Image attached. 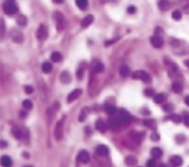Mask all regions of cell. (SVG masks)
I'll return each mask as SVG.
<instances>
[{"mask_svg": "<svg viewBox=\"0 0 189 167\" xmlns=\"http://www.w3.org/2000/svg\"><path fill=\"white\" fill-rule=\"evenodd\" d=\"M12 134H13V136H14L17 140H22V139L25 137V135H26V134L23 135L22 130H21L20 127H13V128H12Z\"/></svg>", "mask_w": 189, "mask_h": 167, "instance_id": "17", "label": "cell"}, {"mask_svg": "<svg viewBox=\"0 0 189 167\" xmlns=\"http://www.w3.org/2000/svg\"><path fill=\"white\" fill-rule=\"evenodd\" d=\"M83 74H84V65L82 64L79 66V69H78V71H76V78H78L79 81H82V79H83Z\"/></svg>", "mask_w": 189, "mask_h": 167, "instance_id": "33", "label": "cell"}, {"mask_svg": "<svg viewBox=\"0 0 189 167\" xmlns=\"http://www.w3.org/2000/svg\"><path fill=\"white\" fill-rule=\"evenodd\" d=\"M91 23H93V16H92V14H88V16H85L84 18L82 20V23H80V25H82L83 29H87Z\"/></svg>", "mask_w": 189, "mask_h": 167, "instance_id": "15", "label": "cell"}, {"mask_svg": "<svg viewBox=\"0 0 189 167\" xmlns=\"http://www.w3.org/2000/svg\"><path fill=\"white\" fill-rule=\"evenodd\" d=\"M144 125L147 126L148 128H150V130H154V128H156V120H154V119H145Z\"/></svg>", "mask_w": 189, "mask_h": 167, "instance_id": "32", "label": "cell"}, {"mask_svg": "<svg viewBox=\"0 0 189 167\" xmlns=\"http://www.w3.org/2000/svg\"><path fill=\"white\" fill-rule=\"evenodd\" d=\"M182 12H180V11H174L172 12V18L174 20H176V21H179V20H182Z\"/></svg>", "mask_w": 189, "mask_h": 167, "instance_id": "34", "label": "cell"}, {"mask_svg": "<svg viewBox=\"0 0 189 167\" xmlns=\"http://www.w3.org/2000/svg\"><path fill=\"white\" fill-rule=\"evenodd\" d=\"M126 163H127V166L133 167V166L137 165V158H136L135 155H127V158H126Z\"/></svg>", "mask_w": 189, "mask_h": 167, "instance_id": "23", "label": "cell"}, {"mask_svg": "<svg viewBox=\"0 0 189 167\" xmlns=\"http://www.w3.org/2000/svg\"><path fill=\"white\" fill-rule=\"evenodd\" d=\"M60 81H61L62 83H65V84H69L71 82V75L69 74V71H62L61 75H60Z\"/></svg>", "mask_w": 189, "mask_h": 167, "instance_id": "19", "label": "cell"}, {"mask_svg": "<svg viewBox=\"0 0 189 167\" xmlns=\"http://www.w3.org/2000/svg\"><path fill=\"white\" fill-rule=\"evenodd\" d=\"M153 99H154V102L156 104H163L166 100V96H165V93H157Z\"/></svg>", "mask_w": 189, "mask_h": 167, "instance_id": "28", "label": "cell"}, {"mask_svg": "<svg viewBox=\"0 0 189 167\" xmlns=\"http://www.w3.org/2000/svg\"><path fill=\"white\" fill-rule=\"evenodd\" d=\"M150 154H152V157L154 158V160H158V158H161L163 155V152L159 148H153L150 150Z\"/></svg>", "mask_w": 189, "mask_h": 167, "instance_id": "22", "label": "cell"}, {"mask_svg": "<svg viewBox=\"0 0 189 167\" xmlns=\"http://www.w3.org/2000/svg\"><path fill=\"white\" fill-rule=\"evenodd\" d=\"M119 74H121V76H123V78L128 76L130 75V67H128L127 65H122L121 69H119Z\"/></svg>", "mask_w": 189, "mask_h": 167, "instance_id": "27", "label": "cell"}, {"mask_svg": "<svg viewBox=\"0 0 189 167\" xmlns=\"http://www.w3.org/2000/svg\"><path fill=\"white\" fill-rule=\"evenodd\" d=\"M131 137L133 139V141L135 143H137V144H140L141 143V140H143V137H144V134L143 132H131Z\"/></svg>", "mask_w": 189, "mask_h": 167, "instance_id": "20", "label": "cell"}, {"mask_svg": "<svg viewBox=\"0 0 189 167\" xmlns=\"http://www.w3.org/2000/svg\"><path fill=\"white\" fill-rule=\"evenodd\" d=\"M158 165L156 163V160L154 158H152V160H149L148 162H147V167H157Z\"/></svg>", "mask_w": 189, "mask_h": 167, "instance_id": "37", "label": "cell"}, {"mask_svg": "<svg viewBox=\"0 0 189 167\" xmlns=\"http://www.w3.org/2000/svg\"><path fill=\"white\" fill-rule=\"evenodd\" d=\"M150 43H152V46L154 48H162L163 47V39H162V37H159V35H153V37L150 38Z\"/></svg>", "mask_w": 189, "mask_h": 167, "instance_id": "9", "label": "cell"}, {"mask_svg": "<svg viewBox=\"0 0 189 167\" xmlns=\"http://www.w3.org/2000/svg\"><path fill=\"white\" fill-rule=\"evenodd\" d=\"M96 130L99 131V132L104 134L105 131L108 130V123L104 119H97V122H96Z\"/></svg>", "mask_w": 189, "mask_h": 167, "instance_id": "11", "label": "cell"}, {"mask_svg": "<svg viewBox=\"0 0 189 167\" xmlns=\"http://www.w3.org/2000/svg\"><path fill=\"white\" fill-rule=\"evenodd\" d=\"M76 158H78V162H80V163H88L90 160H91L90 153L87 150H80L78 153V157H76Z\"/></svg>", "mask_w": 189, "mask_h": 167, "instance_id": "10", "label": "cell"}, {"mask_svg": "<svg viewBox=\"0 0 189 167\" xmlns=\"http://www.w3.org/2000/svg\"><path fill=\"white\" fill-rule=\"evenodd\" d=\"M23 167H32V166H23Z\"/></svg>", "mask_w": 189, "mask_h": 167, "instance_id": "55", "label": "cell"}, {"mask_svg": "<svg viewBox=\"0 0 189 167\" xmlns=\"http://www.w3.org/2000/svg\"><path fill=\"white\" fill-rule=\"evenodd\" d=\"M184 64H185V65L189 67V60H185V62H184Z\"/></svg>", "mask_w": 189, "mask_h": 167, "instance_id": "53", "label": "cell"}, {"mask_svg": "<svg viewBox=\"0 0 189 167\" xmlns=\"http://www.w3.org/2000/svg\"><path fill=\"white\" fill-rule=\"evenodd\" d=\"M172 91L174 92H176V93H180L183 91V86H182V83L180 82H174L172 83Z\"/></svg>", "mask_w": 189, "mask_h": 167, "instance_id": "31", "label": "cell"}, {"mask_svg": "<svg viewBox=\"0 0 189 167\" xmlns=\"http://www.w3.org/2000/svg\"><path fill=\"white\" fill-rule=\"evenodd\" d=\"M64 2V0H53V3H56V4H61Z\"/></svg>", "mask_w": 189, "mask_h": 167, "instance_id": "51", "label": "cell"}, {"mask_svg": "<svg viewBox=\"0 0 189 167\" xmlns=\"http://www.w3.org/2000/svg\"><path fill=\"white\" fill-rule=\"evenodd\" d=\"M11 38L14 43H22L23 42V35L20 30H17V29H12L11 30Z\"/></svg>", "mask_w": 189, "mask_h": 167, "instance_id": "8", "label": "cell"}, {"mask_svg": "<svg viewBox=\"0 0 189 167\" xmlns=\"http://www.w3.org/2000/svg\"><path fill=\"white\" fill-rule=\"evenodd\" d=\"M168 119H171V120L175 122V123H180V122L183 120V119H182V117H180V115H175V114H174V115H170V117H168Z\"/></svg>", "mask_w": 189, "mask_h": 167, "instance_id": "35", "label": "cell"}, {"mask_svg": "<svg viewBox=\"0 0 189 167\" xmlns=\"http://www.w3.org/2000/svg\"><path fill=\"white\" fill-rule=\"evenodd\" d=\"M157 167H167V166H166V165H158Z\"/></svg>", "mask_w": 189, "mask_h": 167, "instance_id": "54", "label": "cell"}, {"mask_svg": "<svg viewBox=\"0 0 189 167\" xmlns=\"http://www.w3.org/2000/svg\"><path fill=\"white\" fill-rule=\"evenodd\" d=\"M105 111H106V114H109V115H114L115 113H118V110H117V108L114 106V105H106Z\"/></svg>", "mask_w": 189, "mask_h": 167, "instance_id": "29", "label": "cell"}, {"mask_svg": "<svg viewBox=\"0 0 189 167\" xmlns=\"http://www.w3.org/2000/svg\"><path fill=\"white\" fill-rule=\"evenodd\" d=\"M85 117H87V115H85V111H82V113H80V115H79V120H80V122H83V120L85 119Z\"/></svg>", "mask_w": 189, "mask_h": 167, "instance_id": "45", "label": "cell"}, {"mask_svg": "<svg viewBox=\"0 0 189 167\" xmlns=\"http://www.w3.org/2000/svg\"><path fill=\"white\" fill-rule=\"evenodd\" d=\"M7 141H5V140H2V141H0V148H2V149H4V148H7Z\"/></svg>", "mask_w": 189, "mask_h": 167, "instance_id": "47", "label": "cell"}, {"mask_svg": "<svg viewBox=\"0 0 189 167\" xmlns=\"http://www.w3.org/2000/svg\"><path fill=\"white\" fill-rule=\"evenodd\" d=\"M144 95L147 96V97H152V96L154 95V91H153L152 88H147V90L144 91Z\"/></svg>", "mask_w": 189, "mask_h": 167, "instance_id": "38", "label": "cell"}, {"mask_svg": "<svg viewBox=\"0 0 189 167\" xmlns=\"http://www.w3.org/2000/svg\"><path fill=\"white\" fill-rule=\"evenodd\" d=\"M3 11L8 16H14L16 13H18V5H17L16 0H7V2H4Z\"/></svg>", "mask_w": 189, "mask_h": 167, "instance_id": "1", "label": "cell"}, {"mask_svg": "<svg viewBox=\"0 0 189 167\" xmlns=\"http://www.w3.org/2000/svg\"><path fill=\"white\" fill-rule=\"evenodd\" d=\"M163 109H165L166 111H171V110L174 109V106H172V105H165V106H163Z\"/></svg>", "mask_w": 189, "mask_h": 167, "instance_id": "44", "label": "cell"}, {"mask_svg": "<svg viewBox=\"0 0 189 167\" xmlns=\"http://www.w3.org/2000/svg\"><path fill=\"white\" fill-rule=\"evenodd\" d=\"M36 38H38V40H40V42L46 40V39L48 38V27H47L46 25H40L39 27H38Z\"/></svg>", "mask_w": 189, "mask_h": 167, "instance_id": "5", "label": "cell"}, {"mask_svg": "<svg viewBox=\"0 0 189 167\" xmlns=\"http://www.w3.org/2000/svg\"><path fill=\"white\" fill-rule=\"evenodd\" d=\"M132 78L133 79H140V81H143L144 83H150L152 82V76L149 75V73L143 71V70H137V71H135L132 74Z\"/></svg>", "mask_w": 189, "mask_h": 167, "instance_id": "3", "label": "cell"}, {"mask_svg": "<svg viewBox=\"0 0 189 167\" xmlns=\"http://www.w3.org/2000/svg\"><path fill=\"white\" fill-rule=\"evenodd\" d=\"M136 11H137V9H136V7H133V5H130V7L127 8V12L130 13V14H135V13H136Z\"/></svg>", "mask_w": 189, "mask_h": 167, "instance_id": "39", "label": "cell"}, {"mask_svg": "<svg viewBox=\"0 0 189 167\" xmlns=\"http://www.w3.org/2000/svg\"><path fill=\"white\" fill-rule=\"evenodd\" d=\"M150 139L153 140V141H158V140H159V135L157 132H153L152 136H150Z\"/></svg>", "mask_w": 189, "mask_h": 167, "instance_id": "41", "label": "cell"}, {"mask_svg": "<svg viewBox=\"0 0 189 167\" xmlns=\"http://www.w3.org/2000/svg\"><path fill=\"white\" fill-rule=\"evenodd\" d=\"M162 32H163V30L161 27H156V30H154V35H159V37H162Z\"/></svg>", "mask_w": 189, "mask_h": 167, "instance_id": "42", "label": "cell"}, {"mask_svg": "<svg viewBox=\"0 0 189 167\" xmlns=\"http://www.w3.org/2000/svg\"><path fill=\"white\" fill-rule=\"evenodd\" d=\"M170 7H171V3L168 2V0H159V2H158V8L162 12L168 11Z\"/></svg>", "mask_w": 189, "mask_h": 167, "instance_id": "16", "label": "cell"}, {"mask_svg": "<svg viewBox=\"0 0 189 167\" xmlns=\"http://www.w3.org/2000/svg\"><path fill=\"white\" fill-rule=\"evenodd\" d=\"M92 70H93V73L100 74V73L104 71V65H102L101 62H94L93 66H92Z\"/></svg>", "mask_w": 189, "mask_h": 167, "instance_id": "25", "label": "cell"}, {"mask_svg": "<svg viewBox=\"0 0 189 167\" xmlns=\"http://www.w3.org/2000/svg\"><path fill=\"white\" fill-rule=\"evenodd\" d=\"M184 102H185V104L188 105V106H189V96H187V97L184 99Z\"/></svg>", "mask_w": 189, "mask_h": 167, "instance_id": "49", "label": "cell"}, {"mask_svg": "<svg viewBox=\"0 0 189 167\" xmlns=\"http://www.w3.org/2000/svg\"><path fill=\"white\" fill-rule=\"evenodd\" d=\"M117 115L119 117V119L122 120V123H123V126H124V127H126V126H128V125H130V123L132 122V117H131V114L128 113L127 110H124V109H119Z\"/></svg>", "mask_w": 189, "mask_h": 167, "instance_id": "2", "label": "cell"}, {"mask_svg": "<svg viewBox=\"0 0 189 167\" xmlns=\"http://www.w3.org/2000/svg\"><path fill=\"white\" fill-rule=\"evenodd\" d=\"M12 165H13V162H12L9 155H3L2 157V166L3 167H12Z\"/></svg>", "mask_w": 189, "mask_h": 167, "instance_id": "21", "label": "cell"}, {"mask_svg": "<svg viewBox=\"0 0 189 167\" xmlns=\"http://www.w3.org/2000/svg\"><path fill=\"white\" fill-rule=\"evenodd\" d=\"M109 126L113 128V130H119V128H122V127H124L123 126V123H122V120L119 119V117L118 115H110V119H109Z\"/></svg>", "mask_w": 189, "mask_h": 167, "instance_id": "4", "label": "cell"}, {"mask_svg": "<svg viewBox=\"0 0 189 167\" xmlns=\"http://www.w3.org/2000/svg\"><path fill=\"white\" fill-rule=\"evenodd\" d=\"M75 4H76V7H78L79 9L85 11V9H87V7H88V0H75Z\"/></svg>", "mask_w": 189, "mask_h": 167, "instance_id": "24", "label": "cell"}, {"mask_svg": "<svg viewBox=\"0 0 189 167\" xmlns=\"http://www.w3.org/2000/svg\"><path fill=\"white\" fill-rule=\"evenodd\" d=\"M80 95H82V90H74V91H71L70 93H69V96H67V102L75 101Z\"/></svg>", "mask_w": 189, "mask_h": 167, "instance_id": "12", "label": "cell"}, {"mask_svg": "<svg viewBox=\"0 0 189 167\" xmlns=\"http://www.w3.org/2000/svg\"><path fill=\"white\" fill-rule=\"evenodd\" d=\"M183 120H184V125H185L187 127H189V114H187V115L184 117V119H183Z\"/></svg>", "mask_w": 189, "mask_h": 167, "instance_id": "43", "label": "cell"}, {"mask_svg": "<svg viewBox=\"0 0 189 167\" xmlns=\"http://www.w3.org/2000/svg\"><path fill=\"white\" fill-rule=\"evenodd\" d=\"M41 70H43V73H46V74L51 73V71H52V64H51V62H44L41 65Z\"/></svg>", "mask_w": 189, "mask_h": 167, "instance_id": "30", "label": "cell"}, {"mask_svg": "<svg viewBox=\"0 0 189 167\" xmlns=\"http://www.w3.org/2000/svg\"><path fill=\"white\" fill-rule=\"evenodd\" d=\"M96 153L101 157H108L109 155V148L106 145H99L96 148Z\"/></svg>", "mask_w": 189, "mask_h": 167, "instance_id": "13", "label": "cell"}, {"mask_svg": "<svg viewBox=\"0 0 189 167\" xmlns=\"http://www.w3.org/2000/svg\"><path fill=\"white\" fill-rule=\"evenodd\" d=\"M184 12H187V13H189V3H187V4H184Z\"/></svg>", "mask_w": 189, "mask_h": 167, "instance_id": "48", "label": "cell"}, {"mask_svg": "<svg viewBox=\"0 0 189 167\" xmlns=\"http://www.w3.org/2000/svg\"><path fill=\"white\" fill-rule=\"evenodd\" d=\"M61 60H62V55L60 52H52V55H51V61L52 62H60Z\"/></svg>", "mask_w": 189, "mask_h": 167, "instance_id": "26", "label": "cell"}, {"mask_svg": "<svg viewBox=\"0 0 189 167\" xmlns=\"http://www.w3.org/2000/svg\"><path fill=\"white\" fill-rule=\"evenodd\" d=\"M25 92H26L27 95H31L34 92V88H32L31 86H25Z\"/></svg>", "mask_w": 189, "mask_h": 167, "instance_id": "40", "label": "cell"}, {"mask_svg": "<svg viewBox=\"0 0 189 167\" xmlns=\"http://www.w3.org/2000/svg\"><path fill=\"white\" fill-rule=\"evenodd\" d=\"M4 32H5V25H4V21L2 20V38L4 37Z\"/></svg>", "mask_w": 189, "mask_h": 167, "instance_id": "46", "label": "cell"}, {"mask_svg": "<svg viewBox=\"0 0 189 167\" xmlns=\"http://www.w3.org/2000/svg\"><path fill=\"white\" fill-rule=\"evenodd\" d=\"M170 163L174 167H179V166L183 165V158L180 155H172L170 158Z\"/></svg>", "mask_w": 189, "mask_h": 167, "instance_id": "14", "label": "cell"}, {"mask_svg": "<svg viewBox=\"0 0 189 167\" xmlns=\"http://www.w3.org/2000/svg\"><path fill=\"white\" fill-rule=\"evenodd\" d=\"M53 17H55V21H56L57 30H58V31L64 30V27H65V18H64V16L60 13V12H56V13L53 14Z\"/></svg>", "mask_w": 189, "mask_h": 167, "instance_id": "6", "label": "cell"}, {"mask_svg": "<svg viewBox=\"0 0 189 167\" xmlns=\"http://www.w3.org/2000/svg\"><path fill=\"white\" fill-rule=\"evenodd\" d=\"M29 157H30V155H29V153H27V152H25V153H23V158H26V160H27Z\"/></svg>", "mask_w": 189, "mask_h": 167, "instance_id": "52", "label": "cell"}, {"mask_svg": "<svg viewBox=\"0 0 189 167\" xmlns=\"http://www.w3.org/2000/svg\"><path fill=\"white\" fill-rule=\"evenodd\" d=\"M16 22L18 26H21V27H25V26L27 25V18H26V16H23V14H18L16 17Z\"/></svg>", "mask_w": 189, "mask_h": 167, "instance_id": "18", "label": "cell"}, {"mask_svg": "<svg viewBox=\"0 0 189 167\" xmlns=\"http://www.w3.org/2000/svg\"><path fill=\"white\" fill-rule=\"evenodd\" d=\"M22 106H23L25 109H27V110H29V109H32V102H31L30 100H25L23 104H22Z\"/></svg>", "mask_w": 189, "mask_h": 167, "instance_id": "36", "label": "cell"}, {"mask_svg": "<svg viewBox=\"0 0 189 167\" xmlns=\"http://www.w3.org/2000/svg\"><path fill=\"white\" fill-rule=\"evenodd\" d=\"M20 117H22V118L26 117V111H21V113H20Z\"/></svg>", "mask_w": 189, "mask_h": 167, "instance_id": "50", "label": "cell"}, {"mask_svg": "<svg viewBox=\"0 0 189 167\" xmlns=\"http://www.w3.org/2000/svg\"><path fill=\"white\" fill-rule=\"evenodd\" d=\"M62 136H64V123H62V120H60V122H57L56 128H55V139L57 141H60L62 139Z\"/></svg>", "mask_w": 189, "mask_h": 167, "instance_id": "7", "label": "cell"}]
</instances>
